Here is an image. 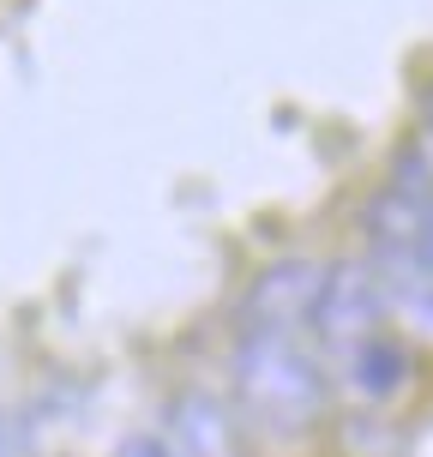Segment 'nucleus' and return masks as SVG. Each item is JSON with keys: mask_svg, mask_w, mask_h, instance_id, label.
<instances>
[{"mask_svg": "<svg viewBox=\"0 0 433 457\" xmlns=\"http://www.w3.org/2000/svg\"><path fill=\"white\" fill-rule=\"evenodd\" d=\"M373 277H379L386 313H397L421 337H433V253H428V241H415V247H373Z\"/></svg>", "mask_w": 433, "mask_h": 457, "instance_id": "obj_5", "label": "nucleus"}, {"mask_svg": "<svg viewBox=\"0 0 433 457\" xmlns=\"http://www.w3.org/2000/svg\"><path fill=\"white\" fill-rule=\"evenodd\" d=\"M320 277L325 265L313 259H277L247 283L241 295V325H259V331H301L313 320V301H320Z\"/></svg>", "mask_w": 433, "mask_h": 457, "instance_id": "obj_4", "label": "nucleus"}, {"mask_svg": "<svg viewBox=\"0 0 433 457\" xmlns=\"http://www.w3.org/2000/svg\"><path fill=\"white\" fill-rule=\"evenodd\" d=\"M421 241H428V253H433V205H428V235H421Z\"/></svg>", "mask_w": 433, "mask_h": 457, "instance_id": "obj_9", "label": "nucleus"}, {"mask_svg": "<svg viewBox=\"0 0 433 457\" xmlns=\"http://www.w3.org/2000/svg\"><path fill=\"white\" fill-rule=\"evenodd\" d=\"M169 457H241V434L211 391H181L169 403Z\"/></svg>", "mask_w": 433, "mask_h": 457, "instance_id": "obj_6", "label": "nucleus"}, {"mask_svg": "<svg viewBox=\"0 0 433 457\" xmlns=\"http://www.w3.org/2000/svg\"><path fill=\"white\" fill-rule=\"evenodd\" d=\"M386 320V295H379V277L373 265H355V259H343V265H325L320 277V301H313V331H320L325 349H337L349 355L362 337H373Z\"/></svg>", "mask_w": 433, "mask_h": 457, "instance_id": "obj_2", "label": "nucleus"}, {"mask_svg": "<svg viewBox=\"0 0 433 457\" xmlns=\"http://www.w3.org/2000/svg\"><path fill=\"white\" fill-rule=\"evenodd\" d=\"M428 205H433V187H428V157L421 151H404L391 181L367 199L362 228L373 247H415L428 235Z\"/></svg>", "mask_w": 433, "mask_h": 457, "instance_id": "obj_3", "label": "nucleus"}, {"mask_svg": "<svg viewBox=\"0 0 433 457\" xmlns=\"http://www.w3.org/2000/svg\"><path fill=\"white\" fill-rule=\"evenodd\" d=\"M114 457H169V445H162V439L133 434V439H121V452H114Z\"/></svg>", "mask_w": 433, "mask_h": 457, "instance_id": "obj_8", "label": "nucleus"}, {"mask_svg": "<svg viewBox=\"0 0 433 457\" xmlns=\"http://www.w3.org/2000/svg\"><path fill=\"white\" fill-rule=\"evenodd\" d=\"M343 373H349V386L362 391V397H391V391H404V379H410V349L397 337H386V331H373V337H362L349 355H343Z\"/></svg>", "mask_w": 433, "mask_h": 457, "instance_id": "obj_7", "label": "nucleus"}, {"mask_svg": "<svg viewBox=\"0 0 433 457\" xmlns=\"http://www.w3.org/2000/svg\"><path fill=\"white\" fill-rule=\"evenodd\" d=\"M229 379L241 410L265 428V434H307L325 410V367L301 331H259L241 325L235 355H229Z\"/></svg>", "mask_w": 433, "mask_h": 457, "instance_id": "obj_1", "label": "nucleus"}]
</instances>
